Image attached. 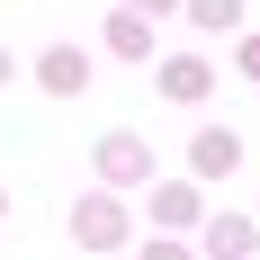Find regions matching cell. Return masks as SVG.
I'll return each mask as SVG.
<instances>
[{
    "instance_id": "6da1fadb",
    "label": "cell",
    "mask_w": 260,
    "mask_h": 260,
    "mask_svg": "<svg viewBox=\"0 0 260 260\" xmlns=\"http://www.w3.org/2000/svg\"><path fill=\"white\" fill-rule=\"evenodd\" d=\"M99 180L108 188H153V144H144V135H99Z\"/></svg>"
},
{
    "instance_id": "7a4b0ae2",
    "label": "cell",
    "mask_w": 260,
    "mask_h": 260,
    "mask_svg": "<svg viewBox=\"0 0 260 260\" xmlns=\"http://www.w3.org/2000/svg\"><path fill=\"white\" fill-rule=\"evenodd\" d=\"M198 251L207 260H260V215H198Z\"/></svg>"
},
{
    "instance_id": "3957f363",
    "label": "cell",
    "mask_w": 260,
    "mask_h": 260,
    "mask_svg": "<svg viewBox=\"0 0 260 260\" xmlns=\"http://www.w3.org/2000/svg\"><path fill=\"white\" fill-rule=\"evenodd\" d=\"M72 234H81V251H117V242H126V207H117V198H81Z\"/></svg>"
},
{
    "instance_id": "277c9868",
    "label": "cell",
    "mask_w": 260,
    "mask_h": 260,
    "mask_svg": "<svg viewBox=\"0 0 260 260\" xmlns=\"http://www.w3.org/2000/svg\"><path fill=\"white\" fill-rule=\"evenodd\" d=\"M188 171H198V180H224V171H242V135H234V126H198V144H188Z\"/></svg>"
},
{
    "instance_id": "5b68a950",
    "label": "cell",
    "mask_w": 260,
    "mask_h": 260,
    "mask_svg": "<svg viewBox=\"0 0 260 260\" xmlns=\"http://www.w3.org/2000/svg\"><path fill=\"white\" fill-rule=\"evenodd\" d=\"M36 81H45L54 99H81V90H90V54L81 45H45L36 54Z\"/></svg>"
},
{
    "instance_id": "8992f818",
    "label": "cell",
    "mask_w": 260,
    "mask_h": 260,
    "mask_svg": "<svg viewBox=\"0 0 260 260\" xmlns=\"http://www.w3.org/2000/svg\"><path fill=\"white\" fill-rule=\"evenodd\" d=\"M198 215H207L198 180H153V224H180V234H198Z\"/></svg>"
},
{
    "instance_id": "52a82bcc",
    "label": "cell",
    "mask_w": 260,
    "mask_h": 260,
    "mask_svg": "<svg viewBox=\"0 0 260 260\" xmlns=\"http://www.w3.org/2000/svg\"><path fill=\"white\" fill-rule=\"evenodd\" d=\"M207 90H215V72L198 63V54H171V63H161V99H180V108H198Z\"/></svg>"
},
{
    "instance_id": "ba28073f",
    "label": "cell",
    "mask_w": 260,
    "mask_h": 260,
    "mask_svg": "<svg viewBox=\"0 0 260 260\" xmlns=\"http://www.w3.org/2000/svg\"><path fill=\"white\" fill-rule=\"evenodd\" d=\"M108 54H126V63H153V27L135 18V9H117V18H108Z\"/></svg>"
},
{
    "instance_id": "9c48e42d",
    "label": "cell",
    "mask_w": 260,
    "mask_h": 260,
    "mask_svg": "<svg viewBox=\"0 0 260 260\" xmlns=\"http://www.w3.org/2000/svg\"><path fill=\"white\" fill-rule=\"evenodd\" d=\"M180 9H188L198 36H234V27H242V0H180Z\"/></svg>"
},
{
    "instance_id": "30bf717a",
    "label": "cell",
    "mask_w": 260,
    "mask_h": 260,
    "mask_svg": "<svg viewBox=\"0 0 260 260\" xmlns=\"http://www.w3.org/2000/svg\"><path fill=\"white\" fill-rule=\"evenodd\" d=\"M144 260H198V251H188V242H171V234H153V242H144Z\"/></svg>"
},
{
    "instance_id": "8fae6325",
    "label": "cell",
    "mask_w": 260,
    "mask_h": 260,
    "mask_svg": "<svg viewBox=\"0 0 260 260\" xmlns=\"http://www.w3.org/2000/svg\"><path fill=\"white\" fill-rule=\"evenodd\" d=\"M126 9H135V18H161V9H180V0H126Z\"/></svg>"
},
{
    "instance_id": "7c38bea8",
    "label": "cell",
    "mask_w": 260,
    "mask_h": 260,
    "mask_svg": "<svg viewBox=\"0 0 260 260\" xmlns=\"http://www.w3.org/2000/svg\"><path fill=\"white\" fill-rule=\"evenodd\" d=\"M242 72H251V81H260V36H242Z\"/></svg>"
},
{
    "instance_id": "4fadbf2b",
    "label": "cell",
    "mask_w": 260,
    "mask_h": 260,
    "mask_svg": "<svg viewBox=\"0 0 260 260\" xmlns=\"http://www.w3.org/2000/svg\"><path fill=\"white\" fill-rule=\"evenodd\" d=\"M9 72H18V63H9V45H0V81H9Z\"/></svg>"
},
{
    "instance_id": "5bb4252c",
    "label": "cell",
    "mask_w": 260,
    "mask_h": 260,
    "mask_svg": "<svg viewBox=\"0 0 260 260\" xmlns=\"http://www.w3.org/2000/svg\"><path fill=\"white\" fill-rule=\"evenodd\" d=\"M0 215H9V188H0Z\"/></svg>"
}]
</instances>
